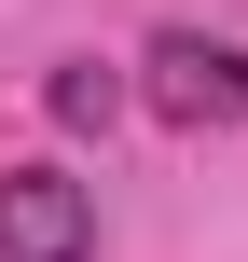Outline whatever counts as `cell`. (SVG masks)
I'll use <instances>...</instances> for the list:
<instances>
[{
  "label": "cell",
  "instance_id": "cell-2",
  "mask_svg": "<svg viewBox=\"0 0 248 262\" xmlns=\"http://www.w3.org/2000/svg\"><path fill=\"white\" fill-rule=\"evenodd\" d=\"M0 262H97V180L0 166Z\"/></svg>",
  "mask_w": 248,
  "mask_h": 262
},
{
  "label": "cell",
  "instance_id": "cell-1",
  "mask_svg": "<svg viewBox=\"0 0 248 262\" xmlns=\"http://www.w3.org/2000/svg\"><path fill=\"white\" fill-rule=\"evenodd\" d=\"M138 111L179 124V138L248 124V41H221V28H152V55H138Z\"/></svg>",
  "mask_w": 248,
  "mask_h": 262
},
{
  "label": "cell",
  "instance_id": "cell-3",
  "mask_svg": "<svg viewBox=\"0 0 248 262\" xmlns=\"http://www.w3.org/2000/svg\"><path fill=\"white\" fill-rule=\"evenodd\" d=\"M124 97H138V69H110V55H55V69H41V111H55L69 138H97Z\"/></svg>",
  "mask_w": 248,
  "mask_h": 262
}]
</instances>
